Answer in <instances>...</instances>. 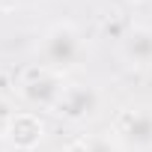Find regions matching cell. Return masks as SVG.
Masks as SVG:
<instances>
[{
	"label": "cell",
	"instance_id": "1",
	"mask_svg": "<svg viewBox=\"0 0 152 152\" xmlns=\"http://www.w3.org/2000/svg\"><path fill=\"white\" fill-rule=\"evenodd\" d=\"M42 60L51 69H66L81 57V36L72 24H54L45 36H42V48H39Z\"/></svg>",
	"mask_w": 152,
	"mask_h": 152
},
{
	"label": "cell",
	"instance_id": "2",
	"mask_svg": "<svg viewBox=\"0 0 152 152\" xmlns=\"http://www.w3.org/2000/svg\"><path fill=\"white\" fill-rule=\"evenodd\" d=\"M113 134L131 149H149L152 146V110L149 107L122 110L113 125Z\"/></svg>",
	"mask_w": 152,
	"mask_h": 152
},
{
	"label": "cell",
	"instance_id": "3",
	"mask_svg": "<svg viewBox=\"0 0 152 152\" xmlns=\"http://www.w3.org/2000/svg\"><path fill=\"white\" fill-rule=\"evenodd\" d=\"M21 87H24V96H27L30 104L51 107V110L57 107V102H60V96L66 90V84L60 81V75L54 69H36V72H30Z\"/></svg>",
	"mask_w": 152,
	"mask_h": 152
},
{
	"label": "cell",
	"instance_id": "4",
	"mask_svg": "<svg viewBox=\"0 0 152 152\" xmlns=\"http://www.w3.org/2000/svg\"><path fill=\"white\" fill-rule=\"evenodd\" d=\"M99 110V93L87 84H66L54 113L66 116V119H87Z\"/></svg>",
	"mask_w": 152,
	"mask_h": 152
},
{
	"label": "cell",
	"instance_id": "5",
	"mask_svg": "<svg viewBox=\"0 0 152 152\" xmlns=\"http://www.w3.org/2000/svg\"><path fill=\"white\" fill-rule=\"evenodd\" d=\"M122 51H125V57H128L134 66H149V63H152V30L134 27V30L125 36Z\"/></svg>",
	"mask_w": 152,
	"mask_h": 152
},
{
	"label": "cell",
	"instance_id": "6",
	"mask_svg": "<svg viewBox=\"0 0 152 152\" xmlns=\"http://www.w3.org/2000/svg\"><path fill=\"white\" fill-rule=\"evenodd\" d=\"M39 137H42V125H39V119H36V116L21 113V116H15V119H12V125H9V140H12L15 146L30 149V146H36V143H39Z\"/></svg>",
	"mask_w": 152,
	"mask_h": 152
},
{
	"label": "cell",
	"instance_id": "7",
	"mask_svg": "<svg viewBox=\"0 0 152 152\" xmlns=\"http://www.w3.org/2000/svg\"><path fill=\"white\" fill-rule=\"evenodd\" d=\"M134 3H137V0H134Z\"/></svg>",
	"mask_w": 152,
	"mask_h": 152
}]
</instances>
